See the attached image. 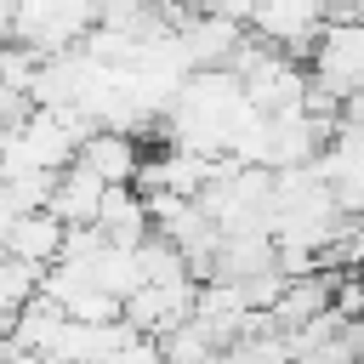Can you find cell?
I'll return each instance as SVG.
<instances>
[{
  "instance_id": "cell-6",
  "label": "cell",
  "mask_w": 364,
  "mask_h": 364,
  "mask_svg": "<svg viewBox=\"0 0 364 364\" xmlns=\"http://www.w3.org/2000/svg\"><path fill=\"white\" fill-rule=\"evenodd\" d=\"M97 199H102V182L85 176L80 165H63V171L51 176L46 216H57L63 228H91V222H97Z\"/></svg>"
},
{
  "instance_id": "cell-9",
  "label": "cell",
  "mask_w": 364,
  "mask_h": 364,
  "mask_svg": "<svg viewBox=\"0 0 364 364\" xmlns=\"http://www.w3.org/2000/svg\"><path fill=\"white\" fill-rule=\"evenodd\" d=\"M136 273H142V284H154V290H165V284H182V279H188L182 256H176L165 239H154V233L136 245Z\"/></svg>"
},
{
  "instance_id": "cell-4",
  "label": "cell",
  "mask_w": 364,
  "mask_h": 364,
  "mask_svg": "<svg viewBox=\"0 0 364 364\" xmlns=\"http://www.w3.org/2000/svg\"><path fill=\"white\" fill-rule=\"evenodd\" d=\"M74 165L85 176H97L102 188H131L136 165H142V142L136 136H119V131H91L80 148H74Z\"/></svg>"
},
{
  "instance_id": "cell-1",
  "label": "cell",
  "mask_w": 364,
  "mask_h": 364,
  "mask_svg": "<svg viewBox=\"0 0 364 364\" xmlns=\"http://www.w3.org/2000/svg\"><path fill=\"white\" fill-rule=\"evenodd\" d=\"M97 28V0H17L6 46H23L34 63L74 51Z\"/></svg>"
},
{
  "instance_id": "cell-7",
  "label": "cell",
  "mask_w": 364,
  "mask_h": 364,
  "mask_svg": "<svg viewBox=\"0 0 364 364\" xmlns=\"http://www.w3.org/2000/svg\"><path fill=\"white\" fill-rule=\"evenodd\" d=\"M91 228H97L114 250H136V245L148 239V210H142V199H136L131 188H102Z\"/></svg>"
},
{
  "instance_id": "cell-12",
  "label": "cell",
  "mask_w": 364,
  "mask_h": 364,
  "mask_svg": "<svg viewBox=\"0 0 364 364\" xmlns=\"http://www.w3.org/2000/svg\"><path fill=\"white\" fill-rule=\"evenodd\" d=\"M11 222H17V216H11L6 205H0V250H6V228H11Z\"/></svg>"
},
{
  "instance_id": "cell-3",
  "label": "cell",
  "mask_w": 364,
  "mask_h": 364,
  "mask_svg": "<svg viewBox=\"0 0 364 364\" xmlns=\"http://www.w3.org/2000/svg\"><path fill=\"white\" fill-rule=\"evenodd\" d=\"M301 91H307V68L301 63H290V57H279L273 46L256 57V68L239 80V97H245V108L250 114H290V108H301Z\"/></svg>"
},
{
  "instance_id": "cell-10",
  "label": "cell",
  "mask_w": 364,
  "mask_h": 364,
  "mask_svg": "<svg viewBox=\"0 0 364 364\" xmlns=\"http://www.w3.org/2000/svg\"><path fill=\"white\" fill-rule=\"evenodd\" d=\"M222 364H290L279 336H239L222 347Z\"/></svg>"
},
{
  "instance_id": "cell-5",
  "label": "cell",
  "mask_w": 364,
  "mask_h": 364,
  "mask_svg": "<svg viewBox=\"0 0 364 364\" xmlns=\"http://www.w3.org/2000/svg\"><path fill=\"white\" fill-rule=\"evenodd\" d=\"M57 250H63V222L57 216H46V210H34V216H17L11 228H6V262H17V267H28V273H46V267H57Z\"/></svg>"
},
{
  "instance_id": "cell-8",
  "label": "cell",
  "mask_w": 364,
  "mask_h": 364,
  "mask_svg": "<svg viewBox=\"0 0 364 364\" xmlns=\"http://www.w3.org/2000/svg\"><path fill=\"white\" fill-rule=\"evenodd\" d=\"M57 330H63V307L57 301H46L40 290L17 307V318H11V347L17 353H34V358H46V347L57 341Z\"/></svg>"
},
{
  "instance_id": "cell-2",
  "label": "cell",
  "mask_w": 364,
  "mask_h": 364,
  "mask_svg": "<svg viewBox=\"0 0 364 364\" xmlns=\"http://www.w3.org/2000/svg\"><path fill=\"white\" fill-rule=\"evenodd\" d=\"M307 63H313L307 68L313 85H324L330 97H358V85H364V23H347V28L318 23Z\"/></svg>"
},
{
  "instance_id": "cell-11",
  "label": "cell",
  "mask_w": 364,
  "mask_h": 364,
  "mask_svg": "<svg viewBox=\"0 0 364 364\" xmlns=\"http://www.w3.org/2000/svg\"><path fill=\"white\" fill-rule=\"evenodd\" d=\"M34 290H40V273H28V267H17V262L0 256V313H17Z\"/></svg>"
}]
</instances>
